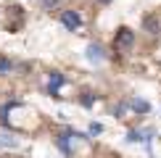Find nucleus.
Segmentation results:
<instances>
[{
    "label": "nucleus",
    "instance_id": "obj_11",
    "mask_svg": "<svg viewBox=\"0 0 161 158\" xmlns=\"http://www.w3.org/2000/svg\"><path fill=\"white\" fill-rule=\"evenodd\" d=\"M124 111H127V103H119V105H116V108H114V116H122V113H124Z\"/></svg>",
    "mask_w": 161,
    "mask_h": 158
},
{
    "label": "nucleus",
    "instance_id": "obj_6",
    "mask_svg": "<svg viewBox=\"0 0 161 158\" xmlns=\"http://www.w3.org/2000/svg\"><path fill=\"white\" fill-rule=\"evenodd\" d=\"M0 148H19V140L11 134H0Z\"/></svg>",
    "mask_w": 161,
    "mask_h": 158
},
{
    "label": "nucleus",
    "instance_id": "obj_9",
    "mask_svg": "<svg viewBox=\"0 0 161 158\" xmlns=\"http://www.w3.org/2000/svg\"><path fill=\"white\" fill-rule=\"evenodd\" d=\"M40 3H42V8H45V11H53V8L58 5V0H40Z\"/></svg>",
    "mask_w": 161,
    "mask_h": 158
},
{
    "label": "nucleus",
    "instance_id": "obj_1",
    "mask_svg": "<svg viewBox=\"0 0 161 158\" xmlns=\"http://www.w3.org/2000/svg\"><path fill=\"white\" fill-rule=\"evenodd\" d=\"M132 45H135V32L122 26V29L116 32V37H114V48H116V53H127Z\"/></svg>",
    "mask_w": 161,
    "mask_h": 158
},
{
    "label": "nucleus",
    "instance_id": "obj_5",
    "mask_svg": "<svg viewBox=\"0 0 161 158\" xmlns=\"http://www.w3.org/2000/svg\"><path fill=\"white\" fill-rule=\"evenodd\" d=\"M130 105H132V111H137V113H148V111H151L148 100H140V97H132Z\"/></svg>",
    "mask_w": 161,
    "mask_h": 158
},
{
    "label": "nucleus",
    "instance_id": "obj_12",
    "mask_svg": "<svg viewBox=\"0 0 161 158\" xmlns=\"http://www.w3.org/2000/svg\"><path fill=\"white\" fill-rule=\"evenodd\" d=\"M127 140H130V142H137V140H143V137H140V132H130V134H127Z\"/></svg>",
    "mask_w": 161,
    "mask_h": 158
},
{
    "label": "nucleus",
    "instance_id": "obj_7",
    "mask_svg": "<svg viewBox=\"0 0 161 158\" xmlns=\"http://www.w3.org/2000/svg\"><path fill=\"white\" fill-rule=\"evenodd\" d=\"M61 84H64V76L61 74H50V95H56Z\"/></svg>",
    "mask_w": 161,
    "mask_h": 158
},
{
    "label": "nucleus",
    "instance_id": "obj_13",
    "mask_svg": "<svg viewBox=\"0 0 161 158\" xmlns=\"http://www.w3.org/2000/svg\"><path fill=\"white\" fill-rule=\"evenodd\" d=\"M100 3H111V0H100Z\"/></svg>",
    "mask_w": 161,
    "mask_h": 158
},
{
    "label": "nucleus",
    "instance_id": "obj_3",
    "mask_svg": "<svg viewBox=\"0 0 161 158\" xmlns=\"http://www.w3.org/2000/svg\"><path fill=\"white\" fill-rule=\"evenodd\" d=\"M103 48H100V45H95V42H92V45H87V61H92V63H100V61H103Z\"/></svg>",
    "mask_w": 161,
    "mask_h": 158
},
{
    "label": "nucleus",
    "instance_id": "obj_2",
    "mask_svg": "<svg viewBox=\"0 0 161 158\" xmlns=\"http://www.w3.org/2000/svg\"><path fill=\"white\" fill-rule=\"evenodd\" d=\"M61 24H64L69 32H77L79 26H82V16H79L77 11H64V13H61Z\"/></svg>",
    "mask_w": 161,
    "mask_h": 158
},
{
    "label": "nucleus",
    "instance_id": "obj_4",
    "mask_svg": "<svg viewBox=\"0 0 161 158\" xmlns=\"http://www.w3.org/2000/svg\"><path fill=\"white\" fill-rule=\"evenodd\" d=\"M143 26H145V32H151V34H158V32H161V24H158L156 16H145L143 18Z\"/></svg>",
    "mask_w": 161,
    "mask_h": 158
},
{
    "label": "nucleus",
    "instance_id": "obj_8",
    "mask_svg": "<svg viewBox=\"0 0 161 158\" xmlns=\"http://www.w3.org/2000/svg\"><path fill=\"white\" fill-rule=\"evenodd\" d=\"M11 71V61L8 58H0V74H8Z\"/></svg>",
    "mask_w": 161,
    "mask_h": 158
},
{
    "label": "nucleus",
    "instance_id": "obj_10",
    "mask_svg": "<svg viewBox=\"0 0 161 158\" xmlns=\"http://www.w3.org/2000/svg\"><path fill=\"white\" fill-rule=\"evenodd\" d=\"M100 132H103V127H100V124H95V121H92V124H90V134L95 137V134H100Z\"/></svg>",
    "mask_w": 161,
    "mask_h": 158
}]
</instances>
